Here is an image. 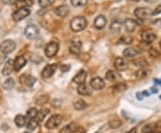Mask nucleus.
Returning <instances> with one entry per match:
<instances>
[{"label": "nucleus", "mask_w": 161, "mask_h": 133, "mask_svg": "<svg viewBox=\"0 0 161 133\" xmlns=\"http://www.w3.org/2000/svg\"><path fill=\"white\" fill-rule=\"evenodd\" d=\"M145 133H161V132H159V131H155V130H151V131H147V132Z\"/></svg>", "instance_id": "47"}, {"label": "nucleus", "mask_w": 161, "mask_h": 133, "mask_svg": "<svg viewBox=\"0 0 161 133\" xmlns=\"http://www.w3.org/2000/svg\"><path fill=\"white\" fill-rule=\"evenodd\" d=\"M73 131V128H72V125H67L65 127H64L59 133H71Z\"/></svg>", "instance_id": "37"}, {"label": "nucleus", "mask_w": 161, "mask_h": 133, "mask_svg": "<svg viewBox=\"0 0 161 133\" xmlns=\"http://www.w3.org/2000/svg\"><path fill=\"white\" fill-rule=\"evenodd\" d=\"M150 91H151V93L154 94V93H158L159 90H158V88H157L156 87H152V88H150Z\"/></svg>", "instance_id": "44"}, {"label": "nucleus", "mask_w": 161, "mask_h": 133, "mask_svg": "<svg viewBox=\"0 0 161 133\" xmlns=\"http://www.w3.org/2000/svg\"><path fill=\"white\" fill-rule=\"evenodd\" d=\"M58 49H59V45L56 42H54V41L49 42L45 48V54L50 58L54 57L58 52Z\"/></svg>", "instance_id": "7"}, {"label": "nucleus", "mask_w": 161, "mask_h": 133, "mask_svg": "<svg viewBox=\"0 0 161 133\" xmlns=\"http://www.w3.org/2000/svg\"><path fill=\"white\" fill-rule=\"evenodd\" d=\"M126 88H127V87H126L125 84L120 83V84L115 85V87L113 88V91L115 92V93H121V92H124Z\"/></svg>", "instance_id": "28"}, {"label": "nucleus", "mask_w": 161, "mask_h": 133, "mask_svg": "<svg viewBox=\"0 0 161 133\" xmlns=\"http://www.w3.org/2000/svg\"><path fill=\"white\" fill-rule=\"evenodd\" d=\"M0 48H1V46H0Z\"/></svg>", "instance_id": "53"}, {"label": "nucleus", "mask_w": 161, "mask_h": 133, "mask_svg": "<svg viewBox=\"0 0 161 133\" xmlns=\"http://www.w3.org/2000/svg\"><path fill=\"white\" fill-rule=\"evenodd\" d=\"M122 125V122L119 120H113L109 122V127L111 129H117Z\"/></svg>", "instance_id": "33"}, {"label": "nucleus", "mask_w": 161, "mask_h": 133, "mask_svg": "<svg viewBox=\"0 0 161 133\" xmlns=\"http://www.w3.org/2000/svg\"><path fill=\"white\" fill-rule=\"evenodd\" d=\"M142 95H143V96H145V97H149L150 94L149 93V91H147V90H144V91L142 92Z\"/></svg>", "instance_id": "45"}, {"label": "nucleus", "mask_w": 161, "mask_h": 133, "mask_svg": "<svg viewBox=\"0 0 161 133\" xmlns=\"http://www.w3.org/2000/svg\"><path fill=\"white\" fill-rule=\"evenodd\" d=\"M148 75H150V71H148L144 68H141L140 70H139L136 73V77L138 79H145Z\"/></svg>", "instance_id": "26"}, {"label": "nucleus", "mask_w": 161, "mask_h": 133, "mask_svg": "<svg viewBox=\"0 0 161 133\" xmlns=\"http://www.w3.org/2000/svg\"><path fill=\"white\" fill-rule=\"evenodd\" d=\"M133 1H134V2H140V0H133Z\"/></svg>", "instance_id": "50"}, {"label": "nucleus", "mask_w": 161, "mask_h": 133, "mask_svg": "<svg viewBox=\"0 0 161 133\" xmlns=\"http://www.w3.org/2000/svg\"><path fill=\"white\" fill-rule=\"evenodd\" d=\"M106 79L109 81H113V80H115V73L113 72V71H108L107 73H106Z\"/></svg>", "instance_id": "36"}, {"label": "nucleus", "mask_w": 161, "mask_h": 133, "mask_svg": "<svg viewBox=\"0 0 161 133\" xmlns=\"http://www.w3.org/2000/svg\"><path fill=\"white\" fill-rule=\"evenodd\" d=\"M142 96H143L142 93H140V92H137V94H136V97L139 100H142Z\"/></svg>", "instance_id": "43"}, {"label": "nucleus", "mask_w": 161, "mask_h": 133, "mask_svg": "<svg viewBox=\"0 0 161 133\" xmlns=\"http://www.w3.org/2000/svg\"><path fill=\"white\" fill-rule=\"evenodd\" d=\"M56 68H57V65L55 63L47 65L41 72V77L43 79H49L50 77L53 76L55 72L56 71Z\"/></svg>", "instance_id": "8"}, {"label": "nucleus", "mask_w": 161, "mask_h": 133, "mask_svg": "<svg viewBox=\"0 0 161 133\" xmlns=\"http://www.w3.org/2000/svg\"><path fill=\"white\" fill-rule=\"evenodd\" d=\"M81 50V42L78 39H74L71 40L69 46V51L73 54H79Z\"/></svg>", "instance_id": "10"}, {"label": "nucleus", "mask_w": 161, "mask_h": 133, "mask_svg": "<svg viewBox=\"0 0 161 133\" xmlns=\"http://www.w3.org/2000/svg\"><path fill=\"white\" fill-rule=\"evenodd\" d=\"M70 68H71V66L69 64H63L60 69H61L62 73H67L70 70Z\"/></svg>", "instance_id": "39"}, {"label": "nucleus", "mask_w": 161, "mask_h": 133, "mask_svg": "<svg viewBox=\"0 0 161 133\" xmlns=\"http://www.w3.org/2000/svg\"><path fill=\"white\" fill-rule=\"evenodd\" d=\"M140 38H141V40L143 42L150 44V43H152L156 39L157 36L152 30H144V31L141 32Z\"/></svg>", "instance_id": "9"}, {"label": "nucleus", "mask_w": 161, "mask_h": 133, "mask_svg": "<svg viewBox=\"0 0 161 133\" xmlns=\"http://www.w3.org/2000/svg\"><path fill=\"white\" fill-rule=\"evenodd\" d=\"M161 14V5L156 7V9L154 10V12H152V15H157Z\"/></svg>", "instance_id": "40"}, {"label": "nucleus", "mask_w": 161, "mask_h": 133, "mask_svg": "<svg viewBox=\"0 0 161 133\" xmlns=\"http://www.w3.org/2000/svg\"><path fill=\"white\" fill-rule=\"evenodd\" d=\"M134 65H136V66L140 67V68H144V67L147 66L148 63H147V62H146L145 60H143V59H137V60L134 61Z\"/></svg>", "instance_id": "34"}, {"label": "nucleus", "mask_w": 161, "mask_h": 133, "mask_svg": "<svg viewBox=\"0 0 161 133\" xmlns=\"http://www.w3.org/2000/svg\"><path fill=\"white\" fill-rule=\"evenodd\" d=\"M139 54H140V51H138L136 48H127L124 51V56H125L127 58H133L134 56L138 55Z\"/></svg>", "instance_id": "22"}, {"label": "nucleus", "mask_w": 161, "mask_h": 133, "mask_svg": "<svg viewBox=\"0 0 161 133\" xmlns=\"http://www.w3.org/2000/svg\"><path fill=\"white\" fill-rule=\"evenodd\" d=\"M134 14L138 19L144 20L149 18L150 15H152V11L147 7H139L134 10Z\"/></svg>", "instance_id": "4"}, {"label": "nucleus", "mask_w": 161, "mask_h": 133, "mask_svg": "<svg viewBox=\"0 0 161 133\" xmlns=\"http://www.w3.org/2000/svg\"><path fill=\"white\" fill-rule=\"evenodd\" d=\"M25 64H26V59H25L23 55L17 56V57L15 58V60L14 61V71L19 72V71H20Z\"/></svg>", "instance_id": "14"}, {"label": "nucleus", "mask_w": 161, "mask_h": 133, "mask_svg": "<svg viewBox=\"0 0 161 133\" xmlns=\"http://www.w3.org/2000/svg\"><path fill=\"white\" fill-rule=\"evenodd\" d=\"M54 2H55V0H39V4L42 8L50 6Z\"/></svg>", "instance_id": "32"}, {"label": "nucleus", "mask_w": 161, "mask_h": 133, "mask_svg": "<svg viewBox=\"0 0 161 133\" xmlns=\"http://www.w3.org/2000/svg\"><path fill=\"white\" fill-rule=\"evenodd\" d=\"M154 82L157 83V84H159V85H161V80H158V79H155V80H154Z\"/></svg>", "instance_id": "49"}, {"label": "nucleus", "mask_w": 161, "mask_h": 133, "mask_svg": "<svg viewBox=\"0 0 161 133\" xmlns=\"http://www.w3.org/2000/svg\"><path fill=\"white\" fill-rule=\"evenodd\" d=\"M77 91H78V93H79L80 95H81V96H90V95H91V92H92L90 87L88 86V85H86L85 83L80 84V85L78 86Z\"/></svg>", "instance_id": "18"}, {"label": "nucleus", "mask_w": 161, "mask_h": 133, "mask_svg": "<svg viewBox=\"0 0 161 133\" xmlns=\"http://www.w3.org/2000/svg\"><path fill=\"white\" fill-rule=\"evenodd\" d=\"M39 112L36 108H30L28 110L26 113V117L28 119H33V118H36L37 115H38Z\"/></svg>", "instance_id": "29"}, {"label": "nucleus", "mask_w": 161, "mask_h": 133, "mask_svg": "<svg viewBox=\"0 0 161 133\" xmlns=\"http://www.w3.org/2000/svg\"><path fill=\"white\" fill-rule=\"evenodd\" d=\"M87 3H88V0H71V4L75 7L84 6L87 5Z\"/></svg>", "instance_id": "31"}, {"label": "nucleus", "mask_w": 161, "mask_h": 133, "mask_svg": "<svg viewBox=\"0 0 161 133\" xmlns=\"http://www.w3.org/2000/svg\"><path fill=\"white\" fill-rule=\"evenodd\" d=\"M86 78H87V73L85 72V71H83V70H81L74 77V79H73V81L74 82V83H76V84H78V85H80V84H83V83H85V80H86Z\"/></svg>", "instance_id": "17"}, {"label": "nucleus", "mask_w": 161, "mask_h": 133, "mask_svg": "<svg viewBox=\"0 0 161 133\" xmlns=\"http://www.w3.org/2000/svg\"><path fill=\"white\" fill-rule=\"evenodd\" d=\"M16 2V0H2V3L5 5H11V4H14Z\"/></svg>", "instance_id": "42"}, {"label": "nucleus", "mask_w": 161, "mask_h": 133, "mask_svg": "<svg viewBox=\"0 0 161 133\" xmlns=\"http://www.w3.org/2000/svg\"><path fill=\"white\" fill-rule=\"evenodd\" d=\"M74 133H86V131H85V129L82 128V127H78V128H76V129L74 130Z\"/></svg>", "instance_id": "41"}, {"label": "nucleus", "mask_w": 161, "mask_h": 133, "mask_svg": "<svg viewBox=\"0 0 161 133\" xmlns=\"http://www.w3.org/2000/svg\"><path fill=\"white\" fill-rule=\"evenodd\" d=\"M132 41H133V39L130 36H127V37L124 36L119 39V42L122 43V44H131Z\"/></svg>", "instance_id": "35"}, {"label": "nucleus", "mask_w": 161, "mask_h": 133, "mask_svg": "<svg viewBox=\"0 0 161 133\" xmlns=\"http://www.w3.org/2000/svg\"><path fill=\"white\" fill-rule=\"evenodd\" d=\"M14 70V61H13V60H8V61L5 63V66H4V68H3V70H2V74L5 75V76L10 75V74L13 73Z\"/></svg>", "instance_id": "15"}, {"label": "nucleus", "mask_w": 161, "mask_h": 133, "mask_svg": "<svg viewBox=\"0 0 161 133\" xmlns=\"http://www.w3.org/2000/svg\"><path fill=\"white\" fill-rule=\"evenodd\" d=\"M25 36H26L27 39H35L39 37V28L36 26V25H33V24H30L26 27L25 29Z\"/></svg>", "instance_id": "5"}, {"label": "nucleus", "mask_w": 161, "mask_h": 133, "mask_svg": "<svg viewBox=\"0 0 161 133\" xmlns=\"http://www.w3.org/2000/svg\"><path fill=\"white\" fill-rule=\"evenodd\" d=\"M124 27L127 32H133L137 27V22L134 19L128 18L124 22Z\"/></svg>", "instance_id": "13"}, {"label": "nucleus", "mask_w": 161, "mask_h": 133, "mask_svg": "<svg viewBox=\"0 0 161 133\" xmlns=\"http://www.w3.org/2000/svg\"><path fill=\"white\" fill-rule=\"evenodd\" d=\"M115 67L117 71L121 72V71H125L127 69V63L125 62V60L122 57H117L115 60Z\"/></svg>", "instance_id": "16"}, {"label": "nucleus", "mask_w": 161, "mask_h": 133, "mask_svg": "<svg viewBox=\"0 0 161 133\" xmlns=\"http://www.w3.org/2000/svg\"><path fill=\"white\" fill-rule=\"evenodd\" d=\"M39 125V121L36 118L29 119V122H27V128L29 130H35Z\"/></svg>", "instance_id": "25"}, {"label": "nucleus", "mask_w": 161, "mask_h": 133, "mask_svg": "<svg viewBox=\"0 0 161 133\" xmlns=\"http://www.w3.org/2000/svg\"><path fill=\"white\" fill-rule=\"evenodd\" d=\"M146 3H150V4H152V3H154V2H156L157 0H144Z\"/></svg>", "instance_id": "48"}, {"label": "nucleus", "mask_w": 161, "mask_h": 133, "mask_svg": "<svg viewBox=\"0 0 161 133\" xmlns=\"http://www.w3.org/2000/svg\"><path fill=\"white\" fill-rule=\"evenodd\" d=\"M16 48V44L14 41L11 40V39H7V40H5L2 45H1V48H0V50L2 51L3 54H10L12 53Z\"/></svg>", "instance_id": "6"}, {"label": "nucleus", "mask_w": 161, "mask_h": 133, "mask_svg": "<svg viewBox=\"0 0 161 133\" xmlns=\"http://www.w3.org/2000/svg\"><path fill=\"white\" fill-rule=\"evenodd\" d=\"M30 14V11L28 8H18L15 12H14L12 17L13 20L16 23L24 20V18H26L27 16H29Z\"/></svg>", "instance_id": "3"}, {"label": "nucleus", "mask_w": 161, "mask_h": 133, "mask_svg": "<svg viewBox=\"0 0 161 133\" xmlns=\"http://www.w3.org/2000/svg\"><path fill=\"white\" fill-rule=\"evenodd\" d=\"M14 80H13L12 78L6 79L5 81L4 82V88L5 89H11V88H14Z\"/></svg>", "instance_id": "30"}, {"label": "nucleus", "mask_w": 161, "mask_h": 133, "mask_svg": "<svg viewBox=\"0 0 161 133\" xmlns=\"http://www.w3.org/2000/svg\"><path fill=\"white\" fill-rule=\"evenodd\" d=\"M14 123L16 124L17 127H24L26 124V119L24 115L18 114L14 118Z\"/></svg>", "instance_id": "24"}, {"label": "nucleus", "mask_w": 161, "mask_h": 133, "mask_svg": "<svg viewBox=\"0 0 161 133\" xmlns=\"http://www.w3.org/2000/svg\"><path fill=\"white\" fill-rule=\"evenodd\" d=\"M74 107L75 110H78V111H81V110H84L87 108V104L83 101V100H77L74 104Z\"/></svg>", "instance_id": "27"}, {"label": "nucleus", "mask_w": 161, "mask_h": 133, "mask_svg": "<svg viewBox=\"0 0 161 133\" xmlns=\"http://www.w3.org/2000/svg\"><path fill=\"white\" fill-rule=\"evenodd\" d=\"M90 87L95 90H100L105 87V82L99 77H95L90 80Z\"/></svg>", "instance_id": "11"}, {"label": "nucleus", "mask_w": 161, "mask_h": 133, "mask_svg": "<svg viewBox=\"0 0 161 133\" xmlns=\"http://www.w3.org/2000/svg\"><path fill=\"white\" fill-rule=\"evenodd\" d=\"M107 25V19L104 15H99L94 20V26L98 29H102Z\"/></svg>", "instance_id": "12"}, {"label": "nucleus", "mask_w": 161, "mask_h": 133, "mask_svg": "<svg viewBox=\"0 0 161 133\" xmlns=\"http://www.w3.org/2000/svg\"><path fill=\"white\" fill-rule=\"evenodd\" d=\"M149 54H150V55L151 56V57H158L159 55V53L157 51V50H155L154 48H150V51H149Z\"/></svg>", "instance_id": "38"}, {"label": "nucleus", "mask_w": 161, "mask_h": 133, "mask_svg": "<svg viewBox=\"0 0 161 133\" xmlns=\"http://www.w3.org/2000/svg\"><path fill=\"white\" fill-rule=\"evenodd\" d=\"M87 26V21L84 17L82 16H77L74 17L70 23L71 29L74 32H80L83 30Z\"/></svg>", "instance_id": "1"}, {"label": "nucleus", "mask_w": 161, "mask_h": 133, "mask_svg": "<svg viewBox=\"0 0 161 133\" xmlns=\"http://www.w3.org/2000/svg\"><path fill=\"white\" fill-rule=\"evenodd\" d=\"M20 81L24 84H26L28 87H31L35 83L36 79L34 77H32L31 75H25V79H24V76H22L20 79Z\"/></svg>", "instance_id": "23"}, {"label": "nucleus", "mask_w": 161, "mask_h": 133, "mask_svg": "<svg viewBox=\"0 0 161 133\" xmlns=\"http://www.w3.org/2000/svg\"><path fill=\"white\" fill-rule=\"evenodd\" d=\"M63 117L60 114H54L52 116L49 117V119L47 121L45 126L48 130H54L55 128H57L61 122H62Z\"/></svg>", "instance_id": "2"}, {"label": "nucleus", "mask_w": 161, "mask_h": 133, "mask_svg": "<svg viewBox=\"0 0 161 133\" xmlns=\"http://www.w3.org/2000/svg\"><path fill=\"white\" fill-rule=\"evenodd\" d=\"M127 133H137V130H136L135 128H133L132 130H130Z\"/></svg>", "instance_id": "46"}, {"label": "nucleus", "mask_w": 161, "mask_h": 133, "mask_svg": "<svg viewBox=\"0 0 161 133\" xmlns=\"http://www.w3.org/2000/svg\"><path fill=\"white\" fill-rule=\"evenodd\" d=\"M159 22H160V23H161V19H160V20H159Z\"/></svg>", "instance_id": "52"}, {"label": "nucleus", "mask_w": 161, "mask_h": 133, "mask_svg": "<svg viewBox=\"0 0 161 133\" xmlns=\"http://www.w3.org/2000/svg\"><path fill=\"white\" fill-rule=\"evenodd\" d=\"M159 46H160V48H161V41H160V43H159Z\"/></svg>", "instance_id": "51"}, {"label": "nucleus", "mask_w": 161, "mask_h": 133, "mask_svg": "<svg viewBox=\"0 0 161 133\" xmlns=\"http://www.w3.org/2000/svg\"><path fill=\"white\" fill-rule=\"evenodd\" d=\"M33 4L32 0H16L14 5L18 8H27L31 6Z\"/></svg>", "instance_id": "21"}, {"label": "nucleus", "mask_w": 161, "mask_h": 133, "mask_svg": "<svg viewBox=\"0 0 161 133\" xmlns=\"http://www.w3.org/2000/svg\"><path fill=\"white\" fill-rule=\"evenodd\" d=\"M55 14L59 17H65L69 14V7L66 5H60L55 9Z\"/></svg>", "instance_id": "19"}, {"label": "nucleus", "mask_w": 161, "mask_h": 133, "mask_svg": "<svg viewBox=\"0 0 161 133\" xmlns=\"http://www.w3.org/2000/svg\"><path fill=\"white\" fill-rule=\"evenodd\" d=\"M121 29H122V23H121L120 20L115 19V20H114V21L111 23V24H110V30H111L112 32H114V33H118V32H120Z\"/></svg>", "instance_id": "20"}]
</instances>
